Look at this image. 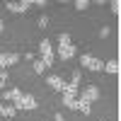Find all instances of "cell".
Segmentation results:
<instances>
[{
    "label": "cell",
    "instance_id": "1",
    "mask_svg": "<svg viewBox=\"0 0 121 121\" xmlns=\"http://www.w3.org/2000/svg\"><path fill=\"white\" fill-rule=\"evenodd\" d=\"M39 51H41V60H44L46 65H53L56 56H53V48H51V41H48V39L39 41Z\"/></svg>",
    "mask_w": 121,
    "mask_h": 121
},
{
    "label": "cell",
    "instance_id": "2",
    "mask_svg": "<svg viewBox=\"0 0 121 121\" xmlns=\"http://www.w3.org/2000/svg\"><path fill=\"white\" fill-rule=\"evenodd\" d=\"M80 63H82V68H87V70H102L104 68V63L99 58H95V56H90V53H85V56H80Z\"/></svg>",
    "mask_w": 121,
    "mask_h": 121
},
{
    "label": "cell",
    "instance_id": "3",
    "mask_svg": "<svg viewBox=\"0 0 121 121\" xmlns=\"http://www.w3.org/2000/svg\"><path fill=\"white\" fill-rule=\"evenodd\" d=\"M97 97H99V90H97V85H90V87L85 90V92L80 95V99H82V102H87V104H92Z\"/></svg>",
    "mask_w": 121,
    "mask_h": 121
},
{
    "label": "cell",
    "instance_id": "4",
    "mask_svg": "<svg viewBox=\"0 0 121 121\" xmlns=\"http://www.w3.org/2000/svg\"><path fill=\"white\" fill-rule=\"evenodd\" d=\"M73 56H75V48H73V44H63V46L58 44V58H60V60H70Z\"/></svg>",
    "mask_w": 121,
    "mask_h": 121
},
{
    "label": "cell",
    "instance_id": "5",
    "mask_svg": "<svg viewBox=\"0 0 121 121\" xmlns=\"http://www.w3.org/2000/svg\"><path fill=\"white\" fill-rule=\"evenodd\" d=\"M17 60H19V56H17V53H0V70H5L7 65L17 63Z\"/></svg>",
    "mask_w": 121,
    "mask_h": 121
},
{
    "label": "cell",
    "instance_id": "6",
    "mask_svg": "<svg viewBox=\"0 0 121 121\" xmlns=\"http://www.w3.org/2000/svg\"><path fill=\"white\" fill-rule=\"evenodd\" d=\"M29 5H32L29 0H22V3H5V7L10 10V12H27Z\"/></svg>",
    "mask_w": 121,
    "mask_h": 121
},
{
    "label": "cell",
    "instance_id": "7",
    "mask_svg": "<svg viewBox=\"0 0 121 121\" xmlns=\"http://www.w3.org/2000/svg\"><path fill=\"white\" fill-rule=\"evenodd\" d=\"M48 87H53V90H58V92H63V87H65V82H63V78L60 75H48Z\"/></svg>",
    "mask_w": 121,
    "mask_h": 121
},
{
    "label": "cell",
    "instance_id": "8",
    "mask_svg": "<svg viewBox=\"0 0 121 121\" xmlns=\"http://www.w3.org/2000/svg\"><path fill=\"white\" fill-rule=\"evenodd\" d=\"M39 104H36V99L32 97V95H24L22 97V102H19V109H27V112H32V109H36Z\"/></svg>",
    "mask_w": 121,
    "mask_h": 121
},
{
    "label": "cell",
    "instance_id": "9",
    "mask_svg": "<svg viewBox=\"0 0 121 121\" xmlns=\"http://www.w3.org/2000/svg\"><path fill=\"white\" fill-rule=\"evenodd\" d=\"M102 70H107V73H119V63H116V60H107V63H104V68Z\"/></svg>",
    "mask_w": 121,
    "mask_h": 121
},
{
    "label": "cell",
    "instance_id": "10",
    "mask_svg": "<svg viewBox=\"0 0 121 121\" xmlns=\"http://www.w3.org/2000/svg\"><path fill=\"white\" fill-rule=\"evenodd\" d=\"M0 114H3V116H15V114H17V109H15L12 104H10V107L3 104V112H0Z\"/></svg>",
    "mask_w": 121,
    "mask_h": 121
},
{
    "label": "cell",
    "instance_id": "11",
    "mask_svg": "<svg viewBox=\"0 0 121 121\" xmlns=\"http://www.w3.org/2000/svg\"><path fill=\"white\" fill-rule=\"evenodd\" d=\"M63 104H65L68 109H78V99H75V97H63Z\"/></svg>",
    "mask_w": 121,
    "mask_h": 121
},
{
    "label": "cell",
    "instance_id": "12",
    "mask_svg": "<svg viewBox=\"0 0 121 121\" xmlns=\"http://www.w3.org/2000/svg\"><path fill=\"white\" fill-rule=\"evenodd\" d=\"M46 68H48V65L44 63V60H41V58H36V60H34V70H36V73H44V70H46Z\"/></svg>",
    "mask_w": 121,
    "mask_h": 121
},
{
    "label": "cell",
    "instance_id": "13",
    "mask_svg": "<svg viewBox=\"0 0 121 121\" xmlns=\"http://www.w3.org/2000/svg\"><path fill=\"white\" fill-rule=\"evenodd\" d=\"M78 109H80L82 114H90V104H87V102H82V99H78Z\"/></svg>",
    "mask_w": 121,
    "mask_h": 121
},
{
    "label": "cell",
    "instance_id": "14",
    "mask_svg": "<svg viewBox=\"0 0 121 121\" xmlns=\"http://www.w3.org/2000/svg\"><path fill=\"white\" fill-rule=\"evenodd\" d=\"M75 7H78V10H87V7H90V3H87V0H78Z\"/></svg>",
    "mask_w": 121,
    "mask_h": 121
},
{
    "label": "cell",
    "instance_id": "15",
    "mask_svg": "<svg viewBox=\"0 0 121 121\" xmlns=\"http://www.w3.org/2000/svg\"><path fill=\"white\" fill-rule=\"evenodd\" d=\"M112 12H114V15L121 12V3H119V0H114V3H112Z\"/></svg>",
    "mask_w": 121,
    "mask_h": 121
},
{
    "label": "cell",
    "instance_id": "16",
    "mask_svg": "<svg viewBox=\"0 0 121 121\" xmlns=\"http://www.w3.org/2000/svg\"><path fill=\"white\" fill-rule=\"evenodd\" d=\"M58 44H60V46H63V44H70V36H68V34H60V36H58Z\"/></svg>",
    "mask_w": 121,
    "mask_h": 121
},
{
    "label": "cell",
    "instance_id": "17",
    "mask_svg": "<svg viewBox=\"0 0 121 121\" xmlns=\"http://www.w3.org/2000/svg\"><path fill=\"white\" fill-rule=\"evenodd\" d=\"M109 32H112L109 27H102V29H99V36H102V39H107V36H109Z\"/></svg>",
    "mask_w": 121,
    "mask_h": 121
},
{
    "label": "cell",
    "instance_id": "18",
    "mask_svg": "<svg viewBox=\"0 0 121 121\" xmlns=\"http://www.w3.org/2000/svg\"><path fill=\"white\" fill-rule=\"evenodd\" d=\"M7 82V73H5V70H0V87H3Z\"/></svg>",
    "mask_w": 121,
    "mask_h": 121
},
{
    "label": "cell",
    "instance_id": "19",
    "mask_svg": "<svg viewBox=\"0 0 121 121\" xmlns=\"http://www.w3.org/2000/svg\"><path fill=\"white\" fill-rule=\"evenodd\" d=\"M32 5H39V7H46L48 3H46V0H34V3H32Z\"/></svg>",
    "mask_w": 121,
    "mask_h": 121
},
{
    "label": "cell",
    "instance_id": "20",
    "mask_svg": "<svg viewBox=\"0 0 121 121\" xmlns=\"http://www.w3.org/2000/svg\"><path fill=\"white\" fill-rule=\"evenodd\" d=\"M39 27H48V17H41V19H39Z\"/></svg>",
    "mask_w": 121,
    "mask_h": 121
},
{
    "label": "cell",
    "instance_id": "21",
    "mask_svg": "<svg viewBox=\"0 0 121 121\" xmlns=\"http://www.w3.org/2000/svg\"><path fill=\"white\" fill-rule=\"evenodd\" d=\"M3 27H5V22H3V19H0V32H3Z\"/></svg>",
    "mask_w": 121,
    "mask_h": 121
},
{
    "label": "cell",
    "instance_id": "22",
    "mask_svg": "<svg viewBox=\"0 0 121 121\" xmlns=\"http://www.w3.org/2000/svg\"><path fill=\"white\" fill-rule=\"evenodd\" d=\"M0 112H3V102H0Z\"/></svg>",
    "mask_w": 121,
    "mask_h": 121
}]
</instances>
